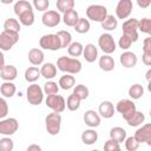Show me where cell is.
Segmentation results:
<instances>
[{"mask_svg":"<svg viewBox=\"0 0 151 151\" xmlns=\"http://www.w3.org/2000/svg\"><path fill=\"white\" fill-rule=\"evenodd\" d=\"M57 67L61 72H65L66 74H77L81 71V63L77 58H70V57H59L57 60Z\"/></svg>","mask_w":151,"mask_h":151,"instance_id":"6da1fadb","label":"cell"},{"mask_svg":"<svg viewBox=\"0 0 151 151\" xmlns=\"http://www.w3.org/2000/svg\"><path fill=\"white\" fill-rule=\"evenodd\" d=\"M45 126L46 131L51 136H57L61 129V116L57 112H51L45 118Z\"/></svg>","mask_w":151,"mask_h":151,"instance_id":"7a4b0ae2","label":"cell"},{"mask_svg":"<svg viewBox=\"0 0 151 151\" xmlns=\"http://www.w3.org/2000/svg\"><path fill=\"white\" fill-rule=\"evenodd\" d=\"M107 9L105 6L101 5H90L86 8V17L87 19L96 21V22H103L107 17Z\"/></svg>","mask_w":151,"mask_h":151,"instance_id":"3957f363","label":"cell"},{"mask_svg":"<svg viewBox=\"0 0 151 151\" xmlns=\"http://www.w3.org/2000/svg\"><path fill=\"white\" fill-rule=\"evenodd\" d=\"M116 110L122 114V117L127 122L136 113V104L130 99H122L117 103Z\"/></svg>","mask_w":151,"mask_h":151,"instance_id":"277c9868","label":"cell"},{"mask_svg":"<svg viewBox=\"0 0 151 151\" xmlns=\"http://www.w3.org/2000/svg\"><path fill=\"white\" fill-rule=\"evenodd\" d=\"M26 98L31 105H40L44 100V90L37 84H31L27 87Z\"/></svg>","mask_w":151,"mask_h":151,"instance_id":"5b68a950","label":"cell"},{"mask_svg":"<svg viewBox=\"0 0 151 151\" xmlns=\"http://www.w3.org/2000/svg\"><path fill=\"white\" fill-rule=\"evenodd\" d=\"M19 41V33L11 31H2L0 33V48L2 51H9Z\"/></svg>","mask_w":151,"mask_h":151,"instance_id":"8992f818","label":"cell"},{"mask_svg":"<svg viewBox=\"0 0 151 151\" xmlns=\"http://www.w3.org/2000/svg\"><path fill=\"white\" fill-rule=\"evenodd\" d=\"M39 46L42 50H48V51H58L61 48L60 40L55 34H45L39 39Z\"/></svg>","mask_w":151,"mask_h":151,"instance_id":"52a82bcc","label":"cell"},{"mask_svg":"<svg viewBox=\"0 0 151 151\" xmlns=\"http://www.w3.org/2000/svg\"><path fill=\"white\" fill-rule=\"evenodd\" d=\"M45 103H46L47 107H50L53 112H57V113H61L66 109V101H65L64 97L60 96V94H50V96H47Z\"/></svg>","mask_w":151,"mask_h":151,"instance_id":"ba28073f","label":"cell"},{"mask_svg":"<svg viewBox=\"0 0 151 151\" xmlns=\"http://www.w3.org/2000/svg\"><path fill=\"white\" fill-rule=\"evenodd\" d=\"M138 28H139V20L136 18H132L124 21L122 29H123V34L130 37L132 41L136 42L138 40V31H139Z\"/></svg>","mask_w":151,"mask_h":151,"instance_id":"9c48e42d","label":"cell"},{"mask_svg":"<svg viewBox=\"0 0 151 151\" xmlns=\"http://www.w3.org/2000/svg\"><path fill=\"white\" fill-rule=\"evenodd\" d=\"M98 46L105 54H111L116 51V42L113 37L110 33H103L98 39Z\"/></svg>","mask_w":151,"mask_h":151,"instance_id":"30bf717a","label":"cell"},{"mask_svg":"<svg viewBox=\"0 0 151 151\" xmlns=\"http://www.w3.org/2000/svg\"><path fill=\"white\" fill-rule=\"evenodd\" d=\"M19 129V123L15 118H6L0 122V133L4 136L14 134Z\"/></svg>","mask_w":151,"mask_h":151,"instance_id":"8fae6325","label":"cell"},{"mask_svg":"<svg viewBox=\"0 0 151 151\" xmlns=\"http://www.w3.org/2000/svg\"><path fill=\"white\" fill-rule=\"evenodd\" d=\"M133 9V4L131 0H119L116 6V15L118 19H127Z\"/></svg>","mask_w":151,"mask_h":151,"instance_id":"7c38bea8","label":"cell"},{"mask_svg":"<svg viewBox=\"0 0 151 151\" xmlns=\"http://www.w3.org/2000/svg\"><path fill=\"white\" fill-rule=\"evenodd\" d=\"M61 19H63V18L60 17V13L57 12V11H53V9L45 12V13L42 14V17H41L42 25L46 26V27H50V28L58 26Z\"/></svg>","mask_w":151,"mask_h":151,"instance_id":"4fadbf2b","label":"cell"},{"mask_svg":"<svg viewBox=\"0 0 151 151\" xmlns=\"http://www.w3.org/2000/svg\"><path fill=\"white\" fill-rule=\"evenodd\" d=\"M134 138L139 143H145L151 146V123L143 125L134 132Z\"/></svg>","mask_w":151,"mask_h":151,"instance_id":"5bb4252c","label":"cell"},{"mask_svg":"<svg viewBox=\"0 0 151 151\" xmlns=\"http://www.w3.org/2000/svg\"><path fill=\"white\" fill-rule=\"evenodd\" d=\"M119 61L122 64V66L126 67V68H131V67H134L137 65V55L136 53L133 52H130V51H125L120 54L119 57Z\"/></svg>","mask_w":151,"mask_h":151,"instance_id":"9a60e30c","label":"cell"},{"mask_svg":"<svg viewBox=\"0 0 151 151\" xmlns=\"http://www.w3.org/2000/svg\"><path fill=\"white\" fill-rule=\"evenodd\" d=\"M84 123L88 127H97L100 125V114L97 113L94 110H87L84 113Z\"/></svg>","mask_w":151,"mask_h":151,"instance_id":"2e32d148","label":"cell"},{"mask_svg":"<svg viewBox=\"0 0 151 151\" xmlns=\"http://www.w3.org/2000/svg\"><path fill=\"white\" fill-rule=\"evenodd\" d=\"M114 106L111 101L109 100H104L100 103L99 107H98V113L100 114V117L105 118V119H109V118H112L113 114H114Z\"/></svg>","mask_w":151,"mask_h":151,"instance_id":"e0dca14e","label":"cell"},{"mask_svg":"<svg viewBox=\"0 0 151 151\" xmlns=\"http://www.w3.org/2000/svg\"><path fill=\"white\" fill-rule=\"evenodd\" d=\"M45 55L44 52L40 48H31L28 52V61L34 65V66H39L44 63Z\"/></svg>","mask_w":151,"mask_h":151,"instance_id":"ac0fdd59","label":"cell"},{"mask_svg":"<svg viewBox=\"0 0 151 151\" xmlns=\"http://www.w3.org/2000/svg\"><path fill=\"white\" fill-rule=\"evenodd\" d=\"M17 76H18V71L13 65H6L2 70H0V77L5 81H12L17 78Z\"/></svg>","mask_w":151,"mask_h":151,"instance_id":"d6986e66","label":"cell"},{"mask_svg":"<svg viewBox=\"0 0 151 151\" xmlns=\"http://www.w3.org/2000/svg\"><path fill=\"white\" fill-rule=\"evenodd\" d=\"M83 55H84V58L87 63H94L98 58V50L93 44H87L84 47Z\"/></svg>","mask_w":151,"mask_h":151,"instance_id":"ffe728a7","label":"cell"},{"mask_svg":"<svg viewBox=\"0 0 151 151\" xmlns=\"http://www.w3.org/2000/svg\"><path fill=\"white\" fill-rule=\"evenodd\" d=\"M126 138H127L126 137V131L123 127L116 126V127H112L110 130V139H112V140H114V142L120 144V143L125 142Z\"/></svg>","mask_w":151,"mask_h":151,"instance_id":"44dd1931","label":"cell"},{"mask_svg":"<svg viewBox=\"0 0 151 151\" xmlns=\"http://www.w3.org/2000/svg\"><path fill=\"white\" fill-rule=\"evenodd\" d=\"M79 15H78V12L76 9H72V11H68L66 12L64 15H63V21L66 26L68 27H74L78 21H79Z\"/></svg>","mask_w":151,"mask_h":151,"instance_id":"7402d4cb","label":"cell"},{"mask_svg":"<svg viewBox=\"0 0 151 151\" xmlns=\"http://www.w3.org/2000/svg\"><path fill=\"white\" fill-rule=\"evenodd\" d=\"M41 76L46 79H52L57 76V66L52 63H45L42 64L41 68H40Z\"/></svg>","mask_w":151,"mask_h":151,"instance_id":"603a6c76","label":"cell"},{"mask_svg":"<svg viewBox=\"0 0 151 151\" xmlns=\"http://www.w3.org/2000/svg\"><path fill=\"white\" fill-rule=\"evenodd\" d=\"M13 9H14V13H15L18 17H20L21 14H24V13H26V12H28V11H33L32 4L28 2V1H26V0H19V1H17V2L14 4Z\"/></svg>","mask_w":151,"mask_h":151,"instance_id":"cb8c5ba5","label":"cell"},{"mask_svg":"<svg viewBox=\"0 0 151 151\" xmlns=\"http://www.w3.org/2000/svg\"><path fill=\"white\" fill-rule=\"evenodd\" d=\"M99 67L105 71V72H110L114 68V60L111 55L109 54H103V57L99 58Z\"/></svg>","mask_w":151,"mask_h":151,"instance_id":"d4e9b609","label":"cell"},{"mask_svg":"<svg viewBox=\"0 0 151 151\" xmlns=\"http://www.w3.org/2000/svg\"><path fill=\"white\" fill-rule=\"evenodd\" d=\"M40 77H41V72L35 66H31V67L26 68V71H25V80L28 83L34 84Z\"/></svg>","mask_w":151,"mask_h":151,"instance_id":"484cf974","label":"cell"},{"mask_svg":"<svg viewBox=\"0 0 151 151\" xmlns=\"http://www.w3.org/2000/svg\"><path fill=\"white\" fill-rule=\"evenodd\" d=\"M0 92L4 98H11L15 94L17 87L12 81H4L0 86Z\"/></svg>","mask_w":151,"mask_h":151,"instance_id":"4316f807","label":"cell"},{"mask_svg":"<svg viewBox=\"0 0 151 151\" xmlns=\"http://www.w3.org/2000/svg\"><path fill=\"white\" fill-rule=\"evenodd\" d=\"M98 140V133L93 129L85 130L81 133V142L86 145H92Z\"/></svg>","mask_w":151,"mask_h":151,"instance_id":"83f0119b","label":"cell"},{"mask_svg":"<svg viewBox=\"0 0 151 151\" xmlns=\"http://www.w3.org/2000/svg\"><path fill=\"white\" fill-rule=\"evenodd\" d=\"M58 84H59V87H60V88H63V90L66 91V90H70V88H72V87L74 86V84H76V78H74L72 74H65V76L60 77Z\"/></svg>","mask_w":151,"mask_h":151,"instance_id":"f1b7e54d","label":"cell"},{"mask_svg":"<svg viewBox=\"0 0 151 151\" xmlns=\"http://www.w3.org/2000/svg\"><path fill=\"white\" fill-rule=\"evenodd\" d=\"M117 26H118V19L112 14H109L106 19L101 22V28H104L105 31H114Z\"/></svg>","mask_w":151,"mask_h":151,"instance_id":"f546056e","label":"cell"},{"mask_svg":"<svg viewBox=\"0 0 151 151\" xmlns=\"http://www.w3.org/2000/svg\"><path fill=\"white\" fill-rule=\"evenodd\" d=\"M57 8L60 13L65 14L68 11L74 9V1L73 0H57Z\"/></svg>","mask_w":151,"mask_h":151,"instance_id":"4dcf8cb0","label":"cell"},{"mask_svg":"<svg viewBox=\"0 0 151 151\" xmlns=\"http://www.w3.org/2000/svg\"><path fill=\"white\" fill-rule=\"evenodd\" d=\"M57 35L60 40L61 48H66L72 44V35L68 31H59V32H57Z\"/></svg>","mask_w":151,"mask_h":151,"instance_id":"1f68e13d","label":"cell"},{"mask_svg":"<svg viewBox=\"0 0 151 151\" xmlns=\"http://www.w3.org/2000/svg\"><path fill=\"white\" fill-rule=\"evenodd\" d=\"M4 31H11V32H20V22L14 18H8L4 22Z\"/></svg>","mask_w":151,"mask_h":151,"instance_id":"d6a6232c","label":"cell"},{"mask_svg":"<svg viewBox=\"0 0 151 151\" xmlns=\"http://www.w3.org/2000/svg\"><path fill=\"white\" fill-rule=\"evenodd\" d=\"M80 101L81 99L78 98L76 94H70L66 99V107L70 110V111H77L79 107H80Z\"/></svg>","mask_w":151,"mask_h":151,"instance_id":"836d02e7","label":"cell"},{"mask_svg":"<svg viewBox=\"0 0 151 151\" xmlns=\"http://www.w3.org/2000/svg\"><path fill=\"white\" fill-rule=\"evenodd\" d=\"M67 52L72 57H79V55H81L84 53V46L79 41H73L67 47Z\"/></svg>","mask_w":151,"mask_h":151,"instance_id":"e575fe53","label":"cell"},{"mask_svg":"<svg viewBox=\"0 0 151 151\" xmlns=\"http://www.w3.org/2000/svg\"><path fill=\"white\" fill-rule=\"evenodd\" d=\"M144 94V88L140 84H133L130 86L129 88V96L132 98V99H139L142 98Z\"/></svg>","mask_w":151,"mask_h":151,"instance_id":"d590c367","label":"cell"},{"mask_svg":"<svg viewBox=\"0 0 151 151\" xmlns=\"http://www.w3.org/2000/svg\"><path fill=\"white\" fill-rule=\"evenodd\" d=\"M144 120H145V116H144V113H142L140 111H136V113L126 122L127 123V125L129 126H133V127H136V126H139L142 123H144Z\"/></svg>","mask_w":151,"mask_h":151,"instance_id":"8d00e7d4","label":"cell"},{"mask_svg":"<svg viewBox=\"0 0 151 151\" xmlns=\"http://www.w3.org/2000/svg\"><path fill=\"white\" fill-rule=\"evenodd\" d=\"M90 27H91V25H90L88 19L80 18L78 24L74 26V29H76V32H78L80 34H84V33H87L90 31Z\"/></svg>","mask_w":151,"mask_h":151,"instance_id":"74e56055","label":"cell"},{"mask_svg":"<svg viewBox=\"0 0 151 151\" xmlns=\"http://www.w3.org/2000/svg\"><path fill=\"white\" fill-rule=\"evenodd\" d=\"M19 21L24 26H32L34 24V13L33 11H28L19 17Z\"/></svg>","mask_w":151,"mask_h":151,"instance_id":"f35d334b","label":"cell"},{"mask_svg":"<svg viewBox=\"0 0 151 151\" xmlns=\"http://www.w3.org/2000/svg\"><path fill=\"white\" fill-rule=\"evenodd\" d=\"M44 93H46L47 96L50 94H58V91H59V84H57L55 81H46L44 84Z\"/></svg>","mask_w":151,"mask_h":151,"instance_id":"ab89813d","label":"cell"},{"mask_svg":"<svg viewBox=\"0 0 151 151\" xmlns=\"http://www.w3.org/2000/svg\"><path fill=\"white\" fill-rule=\"evenodd\" d=\"M88 88L85 86V85H81V84H79V85H77L74 88H73V94H76L78 98H80L81 100H85V99H87V97H88Z\"/></svg>","mask_w":151,"mask_h":151,"instance_id":"60d3db41","label":"cell"},{"mask_svg":"<svg viewBox=\"0 0 151 151\" xmlns=\"http://www.w3.org/2000/svg\"><path fill=\"white\" fill-rule=\"evenodd\" d=\"M139 142L134 138V136H131V137H127L125 139V149L127 151H137L138 147H139Z\"/></svg>","mask_w":151,"mask_h":151,"instance_id":"b9f144b4","label":"cell"},{"mask_svg":"<svg viewBox=\"0 0 151 151\" xmlns=\"http://www.w3.org/2000/svg\"><path fill=\"white\" fill-rule=\"evenodd\" d=\"M140 32L146 33L151 37V19L149 18H143L142 20H139V28Z\"/></svg>","mask_w":151,"mask_h":151,"instance_id":"7bdbcfd3","label":"cell"},{"mask_svg":"<svg viewBox=\"0 0 151 151\" xmlns=\"http://www.w3.org/2000/svg\"><path fill=\"white\" fill-rule=\"evenodd\" d=\"M14 147V142L9 137H4L0 139V151H12Z\"/></svg>","mask_w":151,"mask_h":151,"instance_id":"ee69618b","label":"cell"},{"mask_svg":"<svg viewBox=\"0 0 151 151\" xmlns=\"http://www.w3.org/2000/svg\"><path fill=\"white\" fill-rule=\"evenodd\" d=\"M132 42H133V41H132V39H131L130 37H127V35L123 34V35L119 38L118 45H119V47H120L122 50H129V48L131 47Z\"/></svg>","mask_w":151,"mask_h":151,"instance_id":"f6af8a7d","label":"cell"},{"mask_svg":"<svg viewBox=\"0 0 151 151\" xmlns=\"http://www.w3.org/2000/svg\"><path fill=\"white\" fill-rule=\"evenodd\" d=\"M33 6H34L35 9L45 13V12H47V8L50 6V1L48 0H34Z\"/></svg>","mask_w":151,"mask_h":151,"instance_id":"bcb514c9","label":"cell"},{"mask_svg":"<svg viewBox=\"0 0 151 151\" xmlns=\"http://www.w3.org/2000/svg\"><path fill=\"white\" fill-rule=\"evenodd\" d=\"M120 146H119V143L112 140V139H109L105 142L104 144V151H117L119 150Z\"/></svg>","mask_w":151,"mask_h":151,"instance_id":"7dc6e473","label":"cell"},{"mask_svg":"<svg viewBox=\"0 0 151 151\" xmlns=\"http://www.w3.org/2000/svg\"><path fill=\"white\" fill-rule=\"evenodd\" d=\"M0 107H1V110H0V118L4 119L7 116V113H8V105H7L6 100H5V98L0 99Z\"/></svg>","mask_w":151,"mask_h":151,"instance_id":"c3c4849f","label":"cell"},{"mask_svg":"<svg viewBox=\"0 0 151 151\" xmlns=\"http://www.w3.org/2000/svg\"><path fill=\"white\" fill-rule=\"evenodd\" d=\"M142 60H143V63H144L145 65L151 66V50H145V51H143Z\"/></svg>","mask_w":151,"mask_h":151,"instance_id":"681fc988","label":"cell"},{"mask_svg":"<svg viewBox=\"0 0 151 151\" xmlns=\"http://www.w3.org/2000/svg\"><path fill=\"white\" fill-rule=\"evenodd\" d=\"M137 5L140 8H147L151 5V0H137Z\"/></svg>","mask_w":151,"mask_h":151,"instance_id":"f907efd6","label":"cell"},{"mask_svg":"<svg viewBox=\"0 0 151 151\" xmlns=\"http://www.w3.org/2000/svg\"><path fill=\"white\" fill-rule=\"evenodd\" d=\"M145 50H151V37L144 39V42H143V51Z\"/></svg>","mask_w":151,"mask_h":151,"instance_id":"816d5d0a","label":"cell"},{"mask_svg":"<svg viewBox=\"0 0 151 151\" xmlns=\"http://www.w3.org/2000/svg\"><path fill=\"white\" fill-rule=\"evenodd\" d=\"M26 151H42V150H41L40 145H38V144H31V145L27 147Z\"/></svg>","mask_w":151,"mask_h":151,"instance_id":"f5cc1de1","label":"cell"},{"mask_svg":"<svg viewBox=\"0 0 151 151\" xmlns=\"http://www.w3.org/2000/svg\"><path fill=\"white\" fill-rule=\"evenodd\" d=\"M145 79L147 80V83L151 81V68L146 71V73H145Z\"/></svg>","mask_w":151,"mask_h":151,"instance_id":"db71d44e","label":"cell"},{"mask_svg":"<svg viewBox=\"0 0 151 151\" xmlns=\"http://www.w3.org/2000/svg\"><path fill=\"white\" fill-rule=\"evenodd\" d=\"M0 60H1V65H0V70H2V68H4L5 66H6V65H5V58H4V54H2V53L0 54Z\"/></svg>","mask_w":151,"mask_h":151,"instance_id":"11a10c76","label":"cell"},{"mask_svg":"<svg viewBox=\"0 0 151 151\" xmlns=\"http://www.w3.org/2000/svg\"><path fill=\"white\" fill-rule=\"evenodd\" d=\"M147 90L151 92V81H149V84H147Z\"/></svg>","mask_w":151,"mask_h":151,"instance_id":"9f6ffc18","label":"cell"},{"mask_svg":"<svg viewBox=\"0 0 151 151\" xmlns=\"http://www.w3.org/2000/svg\"><path fill=\"white\" fill-rule=\"evenodd\" d=\"M91 151H99V150H91Z\"/></svg>","mask_w":151,"mask_h":151,"instance_id":"6f0895ef","label":"cell"},{"mask_svg":"<svg viewBox=\"0 0 151 151\" xmlns=\"http://www.w3.org/2000/svg\"><path fill=\"white\" fill-rule=\"evenodd\" d=\"M150 117H151V110H150Z\"/></svg>","mask_w":151,"mask_h":151,"instance_id":"680465c9","label":"cell"},{"mask_svg":"<svg viewBox=\"0 0 151 151\" xmlns=\"http://www.w3.org/2000/svg\"><path fill=\"white\" fill-rule=\"evenodd\" d=\"M117 151H122V149H119V150H117Z\"/></svg>","mask_w":151,"mask_h":151,"instance_id":"91938a15","label":"cell"}]
</instances>
